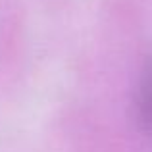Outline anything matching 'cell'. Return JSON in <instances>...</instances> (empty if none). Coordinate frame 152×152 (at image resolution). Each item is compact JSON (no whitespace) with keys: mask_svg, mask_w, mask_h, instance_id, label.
<instances>
[{"mask_svg":"<svg viewBox=\"0 0 152 152\" xmlns=\"http://www.w3.org/2000/svg\"><path fill=\"white\" fill-rule=\"evenodd\" d=\"M141 108L145 114L146 121L152 125V67L146 73V79L142 83V91H141Z\"/></svg>","mask_w":152,"mask_h":152,"instance_id":"1","label":"cell"}]
</instances>
